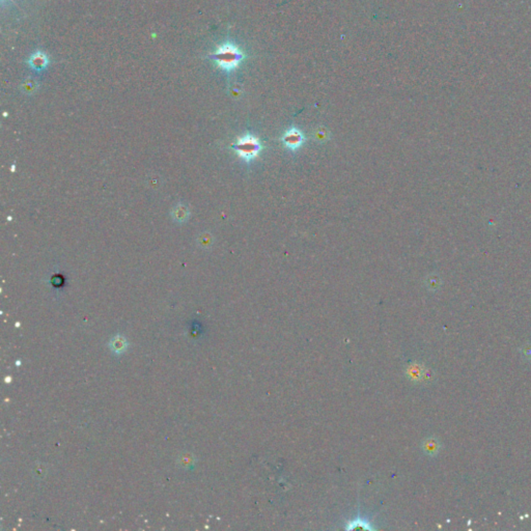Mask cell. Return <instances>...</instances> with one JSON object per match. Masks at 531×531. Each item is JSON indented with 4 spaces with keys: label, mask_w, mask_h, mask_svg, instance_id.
<instances>
[{
    "label": "cell",
    "mask_w": 531,
    "mask_h": 531,
    "mask_svg": "<svg viewBox=\"0 0 531 531\" xmlns=\"http://www.w3.org/2000/svg\"><path fill=\"white\" fill-rule=\"evenodd\" d=\"M306 137L304 133L297 128H291L281 136V142L291 151H297L305 143Z\"/></svg>",
    "instance_id": "cell-3"
},
{
    "label": "cell",
    "mask_w": 531,
    "mask_h": 531,
    "mask_svg": "<svg viewBox=\"0 0 531 531\" xmlns=\"http://www.w3.org/2000/svg\"><path fill=\"white\" fill-rule=\"evenodd\" d=\"M211 57L223 70L232 71L242 62L243 53L234 45L224 44Z\"/></svg>",
    "instance_id": "cell-2"
},
{
    "label": "cell",
    "mask_w": 531,
    "mask_h": 531,
    "mask_svg": "<svg viewBox=\"0 0 531 531\" xmlns=\"http://www.w3.org/2000/svg\"><path fill=\"white\" fill-rule=\"evenodd\" d=\"M232 147L243 161L250 163L254 159H257L261 154L263 144L259 137L247 133L239 137L237 141L233 143Z\"/></svg>",
    "instance_id": "cell-1"
},
{
    "label": "cell",
    "mask_w": 531,
    "mask_h": 531,
    "mask_svg": "<svg viewBox=\"0 0 531 531\" xmlns=\"http://www.w3.org/2000/svg\"><path fill=\"white\" fill-rule=\"evenodd\" d=\"M46 64H47V60H46V57L44 56V54H42V53H36L32 58V65L36 68L44 67Z\"/></svg>",
    "instance_id": "cell-4"
}]
</instances>
